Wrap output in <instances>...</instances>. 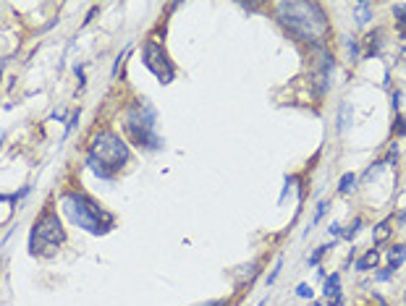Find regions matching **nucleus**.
<instances>
[{"mask_svg":"<svg viewBox=\"0 0 406 306\" xmlns=\"http://www.w3.org/2000/svg\"><path fill=\"white\" fill-rule=\"evenodd\" d=\"M0 76H3V63H0Z\"/></svg>","mask_w":406,"mask_h":306,"instance_id":"nucleus-33","label":"nucleus"},{"mask_svg":"<svg viewBox=\"0 0 406 306\" xmlns=\"http://www.w3.org/2000/svg\"><path fill=\"white\" fill-rule=\"evenodd\" d=\"M359 228H362V217H357L349 228H346V230H344V238H346V241H351V238L359 233Z\"/></svg>","mask_w":406,"mask_h":306,"instance_id":"nucleus-20","label":"nucleus"},{"mask_svg":"<svg viewBox=\"0 0 406 306\" xmlns=\"http://www.w3.org/2000/svg\"><path fill=\"white\" fill-rule=\"evenodd\" d=\"M76 123H79V110H74V115H71V121L66 123V136L76 128Z\"/></svg>","mask_w":406,"mask_h":306,"instance_id":"nucleus-23","label":"nucleus"},{"mask_svg":"<svg viewBox=\"0 0 406 306\" xmlns=\"http://www.w3.org/2000/svg\"><path fill=\"white\" fill-rule=\"evenodd\" d=\"M351 118H354V110H351V102H341V110H338V131L344 134L346 128L351 126Z\"/></svg>","mask_w":406,"mask_h":306,"instance_id":"nucleus-11","label":"nucleus"},{"mask_svg":"<svg viewBox=\"0 0 406 306\" xmlns=\"http://www.w3.org/2000/svg\"><path fill=\"white\" fill-rule=\"evenodd\" d=\"M312 306H320V304H317V301H314V304H312Z\"/></svg>","mask_w":406,"mask_h":306,"instance_id":"nucleus-35","label":"nucleus"},{"mask_svg":"<svg viewBox=\"0 0 406 306\" xmlns=\"http://www.w3.org/2000/svg\"><path fill=\"white\" fill-rule=\"evenodd\" d=\"M61 204L66 214L71 217V223L84 228L87 233L92 236H102L113 228V214H108L105 210H100L87 194H79V191H68L61 197Z\"/></svg>","mask_w":406,"mask_h":306,"instance_id":"nucleus-3","label":"nucleus"},{"mask_svg":"<svg viewBox=\"0 0 406 306\" xmlns=\"http://www.w3.org/2000/svg\"><path fill=\"white\" fill-rule=\"evenodd\" d=\"M380 45H383V40H380V31H375V34H367V55H377L380 53Z\"/></svg>","mask_w":406,"mask_h":306,"instance_id":"nucleus-15","label":"nucleus"},{"mask_svg":"<svg viewBox=\"0 0 406 306\" xmlns=\"http://www.w3.org/2000/svg\"><path fill=\"white\" fill-rule=\"evenodd\" d=\"M328 233H333V236H341V225H338V223H333L330 228H328Z\"/></svg>","mask_w":406,"mask_h":306,"instance_id":"nucleus-28","label":"nucleus"},{"mask_svg":"<svg viewBox=\"0 0 406 306\" xmlns=\"http://www.w3.org/2000/svg\"><path fill=\"white\" fill-rule=\"evenodd\" d=\"M0 201H14V199H11V194H0Z\"/></svg>","mask_w":406,"mask_h":306,"instance_id":"nucleus-30","label":"nucleus"},{"mask_svg":"<svg viewBox=\"0 0 406 306\" xmlns=\"http://www.w3.org/2000/svg\"><path fill=\"white\" fill-rule=\"evenodd\" d=\"M296 296H299V298H309V301H312V298H314V291L309 288L307 283H299V285H296Z\"/></svg>","mask_w":406,"mask_h":306,"instance_id":"nucleus-21","label":"nucleus"},{"mask_svg":"<svg viewBox=\"0 0 406 306\" xmlns=\"http://www.w3.org/2000/svg\"><path fill=\"white\" fill-rule=\"evenodd\" d=\"M141 58H144V66L155 74V79L160 84H171L173 76H176V68L168 61V53L163 50V45H157L155 40H147L144 47H141Z\"/></svg>","mask_w":406,"mask_h":306,"instance_id":"nucleus-6","label":"nucleus"},{"mask_svg":"<svg viewBox=\"0 0 406 306\" xmlns=\"http://www.w3.org/2000/svg\"><path fill=\"white\" fill-rule=\"evenodd\" d=\"M383 168H385V160H377V162H372V165H370V168H367V170H364V175H362V181H364V184H367V181L377 178V173H380V170H383Z\"/></svg>","mask_w":406,"mask_h":306,"instance_id":"nucleus-19","label":"nucleus"},{"mask_svg":"<svg viewBox=\"0 0 406 306\" xmlns=\"http://www.w3.org/2000/svg\"><path fill=\"white\" fill-rule=\"evenodd\" d=\"M124 128L126 134L131 136V141L141 149H160L163 141L157 136V115L155 110L147 105V102H134L131 107L126 110V118H124Z\"/></svg>","mask_w":406,"mask_h":306,"instance_id":"nucleus-4","label":"nucleus"},{"mask_svg":"<svg viewBox=\"0 0 406 306\" xmlns=\"http://www.w3.org/2000/svg\"><path fill=\"white\" fill-rule=\"evenodd\" d=\"M346 45V50H349V58H351V63H357L359 61V55H362V47H359V42L354 40V37H346L344 40Z\"/></svg>","mask_w":406,"mask_h":306,"instance_id":"nucleus-16","label":"nucleus"},{"mask_svg":"<svg viewBox=\"0 0 406 306\" xmlns=\"http://www.w3.org/2000/svg\"><path fill=\"white\" fill-rule=\"evenodd\" d=\"M37 241H42V244L47 246H61L63 241H66V230H63L61 220H58V214L53 210H45L40 214V220L34 223V230H31V238H29V251L37 246Z\"/></svg>","mask_w":406,"mask_h":306,"instance_id":"nucleus-5","label":"nucleus"},{"mask_svg":"<svg viewBox=\"0 0 406 306\" xmlns=\"http://www.w3.org/2000/svg\"><path fill=\"white\" fill-rule=\"evenodd\" d=\"M398 100H401V94L393 92V110H398Z\"/></svg>","mask_w":406,"mask_h":306,"instance_id":"nucleus-29","label":"nucleus"},{"mask_svg":"<svg viewBox=\"0 0 406 306\" xmlns=\"http://www.w3.org/2000/svg\"><path fill=\"white\" fill-rule=\"evenodd\" d=\"M330 306H344L346 304V298H344V293H341V296H336V298H330V301H328Z\"/></svg>","mask_w":406,"mask_h":306,"instance_id":"nucleus-27","label":"nucleus"},{"mask_svg":"<svg viewBox=\"0 0 406 306\" xmlns=\"http://www.w3.org/2000/svg\"><path fill=\"white\" fill-rule=\"evenodd\" d=\"M126 162H128V144L118 134L110 131V128H102L100 134H94L87 154V168L94 175H100L102 181H110L115 170H121Z\"/></svg>","mask_w":406,"mask_h":306,"instance_id":"nucleus-2","label":"nucleus"},{"mask_svg":"<svg viewBox=\"0 0 406 306\" xmlns=\"http://www.w3.org/2000/svg\"><path fill=\"white\" fill-rule=\"evenodd\" d=\"M390 236V220H383L377 228H375V233H372V238H375V244H383L385 238Z\"/></svg>","mask_w":406,"mask_h":306,"instance_id":"nucleus-14","label":"nucleus"},{"mask_svg":"<svg viewBox=\"0 0 406 306\" xmlns=\"http://www.w3.org/2000/svg\"><path fill=\"white\" fill-rule=\"evenodd\" d=\"M377 262H380V251L377 249H370L362 259H357V264H354V267H357V272H367V270H375Z\"/></svg>","mask_w":406,"mask_h":306,"instance_id":"nucleus-8","label":"nucleus"},{"mask_svg":"<svg viewBox=\"0 0 406 306\" xmlns=\"http://www.w3.org/2000/svg\"><path fill=\"white\" fill-rule=\"evenodd\" d=\"M207 306H223V301H210Z\"/></svg>","mask_w":406,"mask_h":306,"instance_id":"nucleus-32","label":"nucleus"},{"mask_svg":"<svg viewBox=\"0 0 406 306\" xmlns=\"http://www.w3.org/2000/svg\"><path fill=\"white\" fill-rule=\"evenodd\" d=\"M354 188H357V175H354V173H344V175H341V181H338V194H341V197H349Z\"/></svg>","mask_w":406,"mask_h":306,"instance_id":"nucleus-13","label":"nucleus"},{"mask_svg":"<svg viewBox=\"0 0 406 306\" xmlns=\"http://www.w3.org/2000/svg\"><path fill=\"white\" fill-rule=\"evenodd\" d=\"M401 220H406V212H404V214H401Z\"/></svg>","mask_w":406,"mask_h":306,"instance_id":"nucleus-34","label":"nucleus"},{"mask_svg":"<svg viewBox=\"0 0 406 306\" xmlns=\"http://www.w3.org/2000/svg\"><path fill=\"white\" fill-rule=\"evenodd\" d=\"M322 293H325L328 301L336 298V296H341V275H338V272H333L330 277H325V288H322Z\"/></svg>","mask_w":406,"mask_h":306,"instance_id":"nucleus-10","label":"nucleus"},{"mask_svg":"<svg viewBox=\"0 0 406 306\" xmlns=\"http://www.w3.org/2000/svg\"><path fill=\"white\" fill-rule=\"evenodd\" d=\"M393 131H396V134H406V118H398L396 126H393Z\"/></svg>","mask_w":406,"mask_h":306,"instance_id":"nucleus-26","label":"nucleus"},{"mask_svg":"<svg viewBox=\"0 0 406 306\" xmlns=\"http://www.w3.org/2000/svg\"><path fill=\"white\" fill-rule=\"evenodd\" d=\"M393 16L398 18V24H406V5L404 3H396V5H393Z\"/></svg>","mask_w":406,"mask_h":306,"instance_id":"nucleus-22","label":"nucleus"},{"mask_svg":"<svg viewBox=\"0 0 406 306\" xmlns=\"http://www.w3.org/2000/svg\"><path fill=\"white\" fill-rule=\"evenodd\" d=\"M370 18H372V3H357L354 5V21H357L359 27L370 24Z\"/></svg>","mask_w":406,"mask_h":306,"instance_id":"nucleus-12","label":"nucleus"},{"mask_svg":"<svg viewBox=\"0 0 406 306\" xmlns=\"http://www.w3.org/2000/svg\"><path fill=\"white\" fill-rule=\"evenodd\" d=\"M275 11H278V21L294 37L325 47L328 37H330V24H328V16L320 3H278Z\"/></svg>","mask_w":406,"mask_h":306,"instance_id":"nucleus-1","label":"nucleus"},{"mask_svg":"<svg viewBox=\"0 0 406 306\" xmlns=\"http://www.w3.org/2000/svg\"><path fill=\"white\" fill-rule=\"evenodd\" d=\"M401 61L406 63V47H401Z\"/></svg>","mask_w":406,"mask_h":306,"instance_id":"nucleus-31","label":"nucleus"},{"mask_svg":"<svg viewBox=\"0 0 406 306\" xmlns=\"http://www.w3.org/2000/svg\"><path fill=\"white\" fill-rule=\"evenodd\" d=\"M281 264H283V259H278V262H275V270H273V272H270V275H267V285H273V283H275V280H278V272H281Z\"/></svg>","mask_w":406,"mask_h":306,"instance_id":"nucleus-25","label":"nucleus"},{"mask_svg":"<svg viewBox=\"0 0 406 306\" xmlns=\"http://www.w3.org/2000/svg\"><path fill=\"white\" fill-rule=\"evenodd\" d=\"M333 246H336V241H330V244H325V246H317V249L312 251V257L307 259V262H309V267H317V262L322 259V254H325L328 249H333Z\"/></svg>","mask_w":406,"mask_h":306,"instance_id":"nucleus-17","label":"nucleus"},{"mask_svg":"<svg viewBox=\"0 0 406 306\" xmlns=\"http://www.w3.org/2000/svg\"><path fill=\"white\" fill-rule=\"evenodd\" d=\"M377 280H380V283H388V280L393 277V270H390V267H385V270H380L377 272V275H375Z\"/></svg>","mask_w":406,"mask_h":306,"instance_id":"nucleus-24","label":"nucleus"},{"mask_svg":"<svg viewBox=\"0 0 406 306\" xmlns=\"http://www.w3.org/2000/svg\"><path fill=\"white\" fill-rule=\"evenodd\" d=\"M404 262H406V246H404V244H396V246L388 251V267L396 272Z\"/></svg>","mask_w":406,"mask_h":306,"instance_id":"nucleus-9","label":"nucleus"},{"mask_svg":"<svg viewBox=\"0 0 406 306\" xmlns=\"http://www.w3.org/2000/svg\"><path fill=\"white\" fill-rule=\"evenodd\" d=\"M317 66H314V87H317L320 94L328 92V87H330V76H333V68H336V61H333V55L328 53L325 47H317Z\"/></svg>","mask_w":406,"mask_h":306,"instance_id":"nucleus-7","label":"nucleus"},{"mask_svg":"<svg viewBox=\"0 0 406 306\" xmlns=\"http://www.w3.org/2000/svg\"><path fill=\"white\" fill-rule=\"evenodd\" d=\"M328 207H330V204H328V201H320V204H317V210H314V214H312V220H309V228H307V236H309V230H312V228H314V225H317V223H320V220H322V214H325V212H328Z\"/></svg>","mask_w":406,"mask_h":306,"instance_id":"nucleus-18","label":"nucleus"}]
</instances>
